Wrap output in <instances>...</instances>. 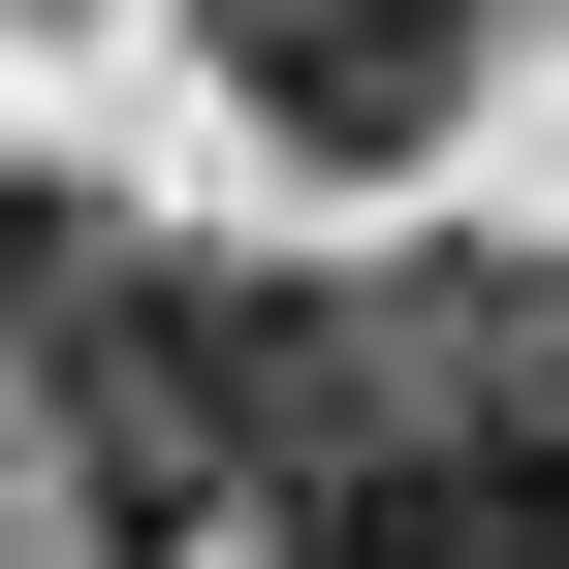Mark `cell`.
<instances>
[{"instance_id": "3957f363", "label": "cell", "mask_w": 569, "mask_h": 569, "mask_svg": "<svg viewBox=\"0 0 569 569\" xmlns=\"http://www.w3.org/2000/svg\"><path fill=\"white\" fill-rule=\"evenodd\" d=\"M475 569H569V475H538V507H507V538H475Z\"/></svg>"}, {"instance_id": "6da1fadb", "label": "cell", "mask_w": 569, "mask_h": 569, "mask_svg": "<svg viewBox=\"0 0 569 569\" xmlns=\"http://www.w3.org/2000/svg\"><path fill=\"white\" fill-rule=\"evenodd\" d=\"M317 411H348V348L284 317V284H222V253H96V284H63V475H96V538L284 507Z\"/></svg>"}, {"instance_id": "7a4b0ae2", "label": "cell", "mask_w": 569, "mask_h": 569, "mask_svg": "<svg viewBox=\"0 0 569 569\" xmlns=\"http://www.w3.org/2000/svg\"><path fill=\"white\" fill-rule=\"evenodd\" d=\"M190 32H222V96L284 159H411V127L475 96V0H190Z\"/></svg>"}]
</instances>
